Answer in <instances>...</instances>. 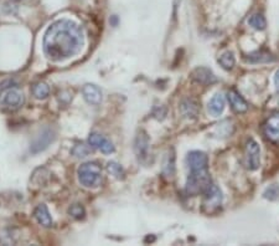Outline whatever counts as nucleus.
<instances>
[{
  "label": "nucleus",
  "mask_w": 279,
  "mask_h": 246,
  "mask_svg": "<svg viewBox=\"0 0 279 246\" xmlns=\"http://www.w3.org/2000/svg\"><path fill=\"white\" fill-rule=\"evenodd\" d=\"M83 31L74 21L61 19L51 24L43 36V51L52 61H64L81 51Z\"/></svg>",
  "instance_id": "nucleus-1"
},
{
  "label": "nucleus",
  "mask_w": 279,
  "mask_h": 246,
  "mask_svg": "<svg viewBox=\"0 0 279 246\" xmlns=\"http://www.w3.org/2000/svg\"><path fill=\"white\" fill-rule=\"evenodd\" d=\"M211 185V177L208 169H199L191 170L189 174L188 180H186V193L191 197L195 195L203 194L207 190V188Z\"/></svg>",
  "instance_id": "nucleus-2"
},
{
  "label": "nucleus",
  "mask_w": 279,
  "mask_h": 246,
  "mask_svg": "<svg viewBox=\"0 0 279 246\" xmlns=\"http://www.w3.org/2000/svg\"><path fill=\"white\" fill-rule=\"evenodd\" d=\"M79 180L83 187L97 188L102 180V168L94 162L82 164L79 168Z\"/></svg>",
  "instance_id": "nucleus-3"
},
{
  "label": "nucleus",
  "mask_w": 279,
  "mask_h": 246,
  "mask_svg": "<svg viewBox=\"0 0 279 246\" xmlns=\"http://www.w3.org/2000/svg\"><path fill=\"white\" fill-rule=\"evenodd\" d=\"M203 200H202V211L206 214H213L221 208L223 200L222 192L220 188L215 184H211L207 188L205 193H203Z\"/></svg>",
  "instance_id": "nucleus-4"
},
{
  "label": "nucleus",
  "mask_w": 279,
  "mask_h": 246,
  "mask_svg": "<svg viewBox=\"0 0 279 246\" xmlns=\"http://www.w3.org/2000/svg\"><path fill=\"white\" fill-rule=\"evenodd\" d=\"M244 164L249 170L258 169L261 165V148L253 138H249L244 147Z\"/></svg>",
  "instance_id": "nucleus-5"
},
{
  "label": "nucleus",
  "mask_w": 279,
  "mask_h": 246,
  "mask_svg": "<svg viewBox=\"0 0 279 246\" xmlns=\"http://www.w3.org/2000/svg\"><path fill=\"white\" fill-rule=\"evenodd\" d=\"M24 95L15 88H9L4 91L0 97V105L8 111H16L23 106Z\"/></svg>",
  "instance_id": "nucleus-6"
},
{
  "label": "nucleus",
  "mask_w": 279,
  "mask_h": 246,
  "mask_svg": "<svg viewBox=\"0 0 279 246\" xmlns=\"http://www.w3.org/2000/svg\"><path fill=\"white\" fill-rule=\"evenodd\" d=\"M264 136L273 143H279V112H273L263 126Z\"/></svg>",
  "instance_id": "nucleus-7"
},
{
  "label": "nucleus",
  "mask_w": 279,
  "mask_h": 246,
  "mask_svg": "<svg viewBox=\"0 0 279 246\" xmlns=\"http://www.w3.org/2000/svg\"><path fill=\"white\" fill-rule=\"evenodd\" d=\"M186 164L190 168V170L206 169L208 165V158L206 153L200 151L190 152L186 157Z\"/></svg>",
  "instance_id": "nucleus-8"
},
{
  "label": "nucleus",
  "mask_w": 279,
  "mask_h": 246,
  "mask_svg": "<svg viewBox=\"0 0 279 246\" xmlns=\"http://www.w3.org/2000/svg\"><path fill=\"white\" fill-rule=\"evenodd\" d=\"M191 79L200 85H212V83L217 82V77L207 67H196L191 72Z\"/></svg>",
  "instance_id": "nucleus-9"
},
{
  "label": "nucleus",
  "mask_w": 279,
  "mask_h": 246,
  "mask_svg": "<svg viewBox=\"0 0 279 246\" xmlns=\"http://www.w3.org/2000/svg\"><path fill=\"white\" fill-rule=\"evenodd\" d=\"M88 142L93 148L98 149V151H101L104 154H111L115 152V147H113L112 142L109 139H107L104 136H102V134L92 133L89 136Z\"/></svg>",
  "instance_id": "nucleus-10"
},
{
  "label": "nucleus",
  "mask_w": 279,
  "mask_h": 246,
  "mask_svg": "<svg viewBox=\"0 0 279 246\" xmlns=\"http://www.w3.org/2000/svg\"><path fill=\"white\" fill-rule=\"evenodd\" d=\"M227 97H229L230 105H231L232 110H234L235 112H247V110H248V103L246 102V100H244L236 90H230L229 93H227Z\"/></svg>",
  "instance_id": "nucleus-11"
},
{
  "label": "nucleus",
  "mask_w": 279,
  "mask_h": 246,
  "mask_svg": "<svg viewBox=\"0 0 279 246\" xmlns=\"http://www.w3.org/2000/svg\"><path fill=\"white\" fill-rule=\"evenodd\" d=\"M82 93H83L86 102L89 105L97 106L102 102V92L96 85H91V83L84 85L82 88Z\"/></svg>",
  "instance_id": "nucleus-12"
},
{
  "label": "nucleus",
  "mask_w": 279,
  "mask_h": 246,
  "mask_svg": "<svg viewBox=\"0 0 279 246\" xmlns=\"http://www.w3.org/2000/svg\"><path fill=\"white\" fill-rule=\"evenodd\" d=\"M148 151H149V139L144 132H140L135 141V153L139 161H143L145 157H148Z\"/></svg>",
  "instance_id": "nucleus-13"
},
{
  "label": "nucleus",
  "mask_w": 279,
  "mask_h": 246,
  "mask_svg": "<svg viewBox=\"0 0 279 246\" xmlns=\"http://www.w3.org/2000/svg\"><path fill=\"white\" fill-rule=\"evenodd\" d=\"M34 216L38 220V223L45 226V228H50L52 225V218H51L50 211L46 208V205H39L38 208L35 209V211H34Z\"/></svg>",
  "instance_id": "nucleus-14"
},
{
  "label": "nucleus",
  "mask_w": 279,
  "mask_h": 246,
  "mask_svg": "<svg viewBox=\"0 0 279 246\" xmlns=\"http://www.w3.org/2000/svg\"><path fill=\"white\" fill-rule=\"evenodd\" d=\"M225 106H226V102H225V97L222 93H216L208 102V112L212 116H220L225 110Z\"/></svg>",
  "instance_id": "nucleus-15"
},
{
  "label": "nucleus",
  "mask_w": 279,
  "mask_h": 246,
  "mask_svg": "<svg viewBox=\"0 0 279 246\" xmlns=\"http://www.w3.org/2000/svg\"><path fill=\"white\" fill-rule=\"evenodd\" d=\"M246 61L251 62V64H264V62H272L276 60V57L268 51H256V52H252V54L247 55L246 57Z\"/></svg>",
  "instance_id": "nucleus-16"
},
{
  "label": "nucleus",
  "mask_w": 279,
  "mask_h": 246,
  "mask_svg": "<svg viewBox=\"0 0 279 246\" xmlns=\"http://www.w3.org/2000/svg\"><path fill=\"white\" fill-rule=\"evenodd\" d=\"M180 108L183 115L188 118H196L199 115V111H200L198 102L191 100V98H186V100H184L183 102H181Z\"/></svg>",
  "instance_id": "nucleus-17"
},
{
  "label": "nucleus",
  "mask_w": 279,
  "mask_h": 246,
  "mask_svg": "<svg viewBox=\"0 0 279 246\" xmlns=\"http://www.w3.org/2000/svg\"><path fill=\"white\" fill-rule=\"evenodd\" d=\"M162 173H164L165 177L167 178H173L174 174H175V154H174L173 149L165 157Z\"/></svg>",
  "instance_id": "nucleus-18"
},
{
  "label": "nucleus",
  "mask_w": 279,
  "mask_h": 246,
  "mask_svg": "<svg viewBox=\"0 0 279 246\" xmlns=\"http://www.w3.org/2000/svg\"><path fill=\"white\" fill-rule=\"evenodd\" d=\"M33 93L36 98L39 100H45L48 95H50V87L45 82H38L33 87Z\"/></svg>",
  "instance_id": "nucleus-19"
},
{
  "label": "nucleus",
  "mask_w": 279,
  "mask_h": 246,
  "mask_svg": "<svg viewBox=\"0 0 279 246\" xmlns=\"http://www.w3.org/2000/svg\"><path fill=\"white\" fill-rule=\"evenodd\" d=\"M218 62L222 66V69L231 70L236 64V59H235V55L231 51H226L218 57Z\"/></svg>",
  "instance_id": "nucleus-20"
},
{
  "label": "nucleus",
  "mask_w": 279,
  "mask_h": 246,
  "mask_svg": "<svg viewBox=\"0 0 279 246\" xmlns=\"http://www.w3.org/2000/svg\"><path fill=\"white\" fill-rule=\"evenodd\" d=\"M248 24L256 30H264L267 26V21L262 14H253L251 18L248 19Z\"/></svg>",
  "instance_id": "nucleus-21"
},
{
  "label": "nucleus",
  "mask_w": 279,
  "mask_h": 246,
  "mask_svg": "<svg viewBox=\"0 0 279 246\" xmlns=\"http://www.w3.org/2000/svg\"><path fill=\"white\" fill-rule=\"evenodd\" d=\"M107 169H108V172L111 173L112 175H115V177L118 178V179L123 178V175H124L123 168L120 167V164L115 163V162H111V163H108V165H107Z\"/></svg>",
  "instance_id": "nucleus-22"
},
{
  "label": "nucleus",
  "mask_w": 279,
  "mask_h": 246,
  "mask_svg": "<svg viewBox=\"0 0 279 246\" xmlns=\"http://www.w3.org/2000/svg\"><path fill=\"white\" fill-rule=\"evenodd\" d=\"M69 214L75 219H82L84 216V214H86V211H84V208L82 205L74 204L71 205V208L69 209Z\"/></svg>",
  "instance_id": "nucleus-23"
},
{
  "label": "nucleus",
  "mask_w": 279,
  "mask_h": 246,
  "mask_svg": "<svg viewBox=\"0 0 279 246\" xmlns=\"http://www.w3.org/2000/svg\"><path fill=\"white\" fill-rule=\"evenodd\" d=\"M264 198L269 200H277L279 198V187L277 184L271 185L269 188H267L264 192Z\"/></svg>",
  "instance_id": "nucleus-24"
},
{
  "label": "nucleus",
  "mask_w": 279,
  "mask_h": 246,
  "mask_svg": "<svg viewBox=\"0 0 279 246\" xmlns=\"http://www.w3.org/2000/svg\"><path fill=\"white\" fill-rule=\"evenodd\" d=\"M74 154L76 157H79V158H83V157H86L87 154H88V149L84 146H77L76 148L74 149Z\"/></svg>",
  "instance_id": "nucleus-25"
},
{
  "label": "nucleus",
  "mask_w": 279,
  "mask_h": 246,
  "mask_svg": "<svg viewBox=\"0 0 279 246\" xmlns=\"http://www.w3.org/2000/svg\"><path fill=\"white\" fill-rule=\"evenodd\" d=\"M274 85H276V88L279 91V70L276 72V76H274Z\"/></svg>",
  "instance_id": "nucleus-26"
}]
</instances>
